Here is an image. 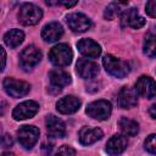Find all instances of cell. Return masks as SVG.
<instances>
[{"instance_id":"6da1fadb","label":"cell","mask_w":156,"mask_h":156,"mask_svg":"<svg viewBox=\"0 0 156 156\" xmlns=\"http://www.w3.org/2000/svg\"><path fill=\"white\" fill-rule=\"evenodd\" d=\"M49 58L51 63H54L57 67H66L71 63L73 58V52L67 44H57L55 45L50 52H49Z\"/></svg>"},{"instance_id":"7a4b0ae2","label":"cell","mask_w":156,"mask_h":156,"mask_svg":"<svg viewBox=\"0 0 156 156\" xmlns=\"http://www.w3.org/2000/svg\"><path fill=\"white\" fill-rule=\"evenodd\" d=\"M102 65L107 73L117 78H124L129 73V65L112 55H106L102 58Z\"/></svg>"},{"instance_id":"3957f363","label":"cell","mask_w":156,"mask_h":156,"mask_svg":"<svg viewBox=\"0 0 156 156\" xmlns=\"http://www.w3.org/2000/svg\"><path fill=\"white\" fill-rule=\"evenodd\" d=\"M43 17L41 9L34 4H23L18 12V21L23 26H34Z\"/></svg>"},{"instance_id":"277c9868","label":"cell","mask_w":156,"mask_h":156,"mask_svg":"<svg viewBox=\"0 0 156 156\" xmlns=\"http://www.w3.org/2000/svg\"><path fill=\"white\" fill-rule=\"evenodd\" d=\"M111 112H112V106L107 100H98V101L90 102L87 106L88 116L98 121L107 119L111 116Z\"/></svg>"},{"instance_id":"5b68a950","label":"cell","mask_w":156,"mask_h":156,"mask_svg":"<svg viewBox=\"0 0 156 156\" xmlns=\"http://www.w3.org/2000/svg\"><path fill=\"white\" fill-rule=\"evenodd\" d=\"M40 60H41V51L34 45H28L27 48L23 49V51L20 55V65L26 71L32 69L34 66L39 63Z\"/></svg>"},{"instance_id":"8992f818","label":"cell","mask_w":156,"mask_h":156,"mask_svg":"<svg viewBox=\"0 0 156 156\" xmlns=\"http://www.w3.org/2000/svg\"><path fill=\"white\" fill-rule=\"evenodd\" d=\"M2 85H4V89L5 91L12 96V98H21V96H24L29 93L30 90V85L27 83V82H23V80H18V79H15V78H5L4 82H2Z\"/></svg>"},{"instance_id":"52a82bcc","label":"cell","mask_w":156,"mask_h":156,"mask_svg":"<svg viewBox=\"0 0 156 156\" xmlns=\"http://www.w3.org/2000/svg\"><path fill=\"white\" fill-rule=\"evenodd\" d=\"M39 133V129L34 126H22L17 130L18 141L24 149H32L38 141Z\"/></svg>"},{"instance_id":"ba28073f","label":"cell","mask_w":156,"mask_h":156,"mask_svg":"<svg viewBox=\"0 0 156 156\" xmlns=\"http://www.w3.org/2000/svg\"><path fill=\"white\" fill-rule=\"evenodd\" d=\"M66 22L69 27V29L74 33H83L87 32L88 29H90L91 27V21L83 13L79 12H74V13H69L66 17Z\"/></svg>"},{"instance_id":"9c48e42d","label":"cell","mask_w":156,"mask_h":156,"mask_svg":"<svg viewBox=\"0 0 156 156\" xmlns=\"http://www.w3.org/2000/svg\"><path fill=\"white\" fill-rule=\"evenodd\" d=\"M39 110V105L33 100H27L17 105L12 111V117L16 121H22L27 118H32Z\"/></svg>"},{"instance_id":"30bf717a","label":"cell","mask_w":156,"mask_h":156,"mask_svg":"<svg viewBox=\"0 0 156 156\" xmlns=\"http://www.w3.org/2000/svg\"><path fill=\"white\" fill-rule=\"evenodd\" d=\"M135 90L140 96L151 99L156 95V82L149 76H141L135 83Z\"/></svg>"},{"instance_id":"8fae6325","label":"cell","mask_w":156,"mask_h":156,"mask_svg":"<svg viewBox=\"0 0 156 156\" xmlns=\"http://www.w3.org/2000/svg\"><path fill=\"white\" fill-rule=\"evenodd\" d=\"M77 48H78V51L85 56V57H90V58H96L98 56H100L101 54V48L100 45L91 40V39H88V38H84V39H80L78 43H77Z\"/></svg>"},{"instance_id":"7c38bea8","label":"cell","mask_w":156,"mask_h":156,"mask_svg":"<svg viewBox=\"0 0 156 156\" xmlns=\"http://www.w3.org/2000/svg\"><path fill=\"white\" fill-rule=\"evenodd\" d=\"M122 24L132 27L134 29H139L145 24V20L139 15L138 10L134 7H130L128 10H123L122 12Z\"/></svg>"},{"instance_id":"4fadbf2b","label":"cell","mask_w":156,"mask_h":156,"mask_svg":"<svg viewBox=\"0 0 156 156\" xmlns=\"http://www.w3.org/2000/svg\"><path fill=\"white\" fill-rule=\"evenodd\" d=\"M50 77V83H51V87L50 89H55V93H60L62 90L63 87L68 85L71 83V77L67 72L57 68V69H52L49 74Z\"/></svg>"},{"instance_id":"5bb4252c","label":"cell","mask_w":156,"mask_h":156,"mask_svg":"<svg viewBox=\"0 0 156 156\" xmlns=\"http://www.w3.org/2000/svg\"><path fill=\"white\" fill-rule=\"evenodd\" d=\"M76 67H77V73L84 79L94 78L99 73V66L95 62L87 58H79Z\"/></svg>"},{"instance_id":"9a60e30c","label":"cell","mask_w":156,"mask_h":156,"mask_svg":"<svg viewBox=\"0 0 156 156\" xmlns=\"http://www.w3.org/2000/svg\"><path fill=\"white\" fill-rule=\"evenodd\" d=\"M80 100L73 95H69V96H65L62 99H60L57 102H56V108L60 113H63V115H69V113H73L76 111L79 110L80 107Z\"/></svg>"},{"instance_id":"2e32d148","label":"cell","mask_w":156,"mask_h":156,"mask_svg":"<svg viewBox=\"0 0 156 156\" xmlns=\"http://www.w3.org/2000/svg\"><path fill=\"white\" fill-rule=\"evenodd\" d=\"M136 90L129 87H123L118 93V105L122 108H132L136 106Z\"/></svg>"},{"instance_id":"e0dca14e","label":"cell","mask_w":156,"mask_h":156,"mask_svg":"<svg viewBox=\"0 0 156 156\" xmlns=\"http://www.w3.org/2000/svg\"><path fill=\"white\" fill-rule=\"evenodd\" d=\"M46 132L52 138H62L66 134L65 123L58 117L50 115L46 117Z\"/></svg>"},{"instance_id":"ac0fdd59","label":"cell","mask_w":156,"mask_h":156,"mask_svg":"<svg viewBox=\"0 0 156 156\" xmlns=\"http://www.w3.org/2000/svg\"><path fill=\"white\" fill-rule=\"evenodd\" d=\"M62 34H63V28L58 22H51L46 24L41 30V38L48 43L58 40L62 37Z\"/></svg>"},{"instance_id":"d6986e66","label":"cell","mask_w":156,"mask_h":156,"mask_svg":"<svg viewBox=\"0 0 156 156\" xmlns=\"http://www.w3.org/2000/svg\"><path fill=\"white\" fill-rule=\"evenodd\" d=\"M102 138V130L100 128L83 127L79 130V141L83 145H90Z\"/></svg>"},{"instance_id":"ffe728a7","label":"cell","mask_w":156,"mask_h":156,"mask_svg":"<svg viewBox=\"0 0 156 156\" xmlns=\"http://www.w3.org/2000/svg\"><path fill=\"white\" fill-rule=\"evenodd\" d=\"M127 139L122 135H113L106 144V151L111 156H117L127 149Z\"/></svg>"},{"instance_id":"44dd1931","label":"cell","mask_w":156,"mask_h":156,"mask_svg":"<svg viewBox=\"0 0 156 156\" xmlns=\"http://www.w3.org/2000/svg\"><path fill=\"white\" fill-rule=\"evenodd\" d=\"M144 54L149 57H156V26L151 27L145 35Z\"/></svg>"},{"instance_id":"7402d4cb","label":"cell","mask_w":156,"mask_h":156,"mask_svg":"<svg viewBox=\"0 0 156 156\" xmlns=\"http://www.w3.org/2000/svg\"><path fill=\"white\" fill-rule=\"evenodd\" d=\"M118 126H119L121 132L127 136H134L139 132V124L135 121L127 118V117H122L118 121Z\"/></svg>"},{"instance_id":"603a6c76","label":"cell","mask_w":156,"mask_h":156,"mask_svg":"<svg viewBox=\"0 0 156 156\" xmlns=\"http://www.w3.org/2000/svg\"><path fill=\"white\" fill-rule=\"evenodd\" d=\"M24 39V33L20 29H10L4 35V41L9 48H17Z\"/></svg>"},{"instance_id":"cb8c5ba5","label":"cell","mask_w":156,"mask_h":156,"mask_svg":"<svg viewBox=\"0 0 156 156\" xmlns=\"http://www.w3.org/2000/svg\"><path fill=\"white\" fill-rule=\"evenodd\" d=\"M123 5H127V2H117V1L111 2V4L106 7V10H105V12H104V17H105L106 20H113L116 16H118L119 13L123 12V11H122V6H123Z\"/></svg>"},{"instance_id":"d4e9b609","label":"cell","mask_w":156,"mask_h":156,"mask_svg":"<svg viewBox=\"0 0 156 156\" xmlns=\"http://www.w3.org/2000/svg\"><path fill=\"white\" fill-rule=\"evenodd\" d=\"M144 145H145V149H146L149 152L156 154V134L149 135V136L146 138Z\"/></svg>"},{"instance_id":"484cf974","label":"cell","mask_w":156,"mask_h":156,"mask_svg":"<svg viewBox=\"0 0 156 156\" xmlns=\"http://www.w3.org/2000/svg\"><path fill=\"white\" fill-rule=\"evenodd\" d=\"M56 156H76V151L68 145H62L56 152Z\"/></svg>"},{"instance_id":"4316f807","label":"cell","mask_w":156,"mask_h":156,"mask_svg":"<svg viewBox=\"0 0 156 156\" xmlns=\"http://www.w3.org/2000/svg\"><path fill=\"white\" fill-rule=\"evenodd\" d=\"M145 11L149 16L151 17H155L156 18V0H150L146 2V6H145Z\"/></svg>"},{"instance_id":"83f0119b","label":"cell","mask_w":156,"mask_h":156,"mask_svg":"<svg viewBox=\"0 0 156 156\" xmlns=\"http://www.w3.org/2000/svg\"><path fill=\"white\" fill-rule=\"evenodd\" d=\"M12 144H13V140H12L11 135L10 134H4L2 138H1V145H2V147H5V149L6 147H11Z\"/></svg>"},{"instance_id":"f1b7e54d","label":"cell","mask_w":156,"mask_h":156,"mask_svg":"<svg viewBox=\"0 0 156 156\" xmlns=\"http://www.w3.org/2000/svg\"><path fill=\"white\" fill-rule=\"evenodd\" d=\"M41 150H43V152H44L45 156H49V155L51 154V151H52V144H46V143H44L43 146H41Z\"/></svg>"},{"instance_id":"f546056e","label":"cell","mask_w":156,"mask_h":156,"mask_svg":"<svg viewBox=\"0 0 156 156\" xmlns=\"http://www.w3.org/2000/svg\"><path fill=\"white\" fill-rule=\"evenodd\" d=\"M57 4L58 5H63L66 7H72V6H74L77 4V1H57Z\"/></svg>"},{"instance_id":"4dcf8cb0","label":"cell","mask_w":156,"mask_h":156,"mask_svg":"<svg viewBox=\"0 0 156 156\" xmlns=\"http://www.w3.org/2000/svg\"><path fill=\"white\" fill-rule=\"evenodd\" d=\"M149 115L152 117V118H156V104L151 105L150 108H149Z\"/></svg>"},{"instance_id":"1f68e13d","label":"cell","mask_w":156,"mask_h":156,"mask_svg":"<svg viewBox=\"0 0 156 156\" xmlns=\"http://www.w3.org/2000/svg\"><path fill=\"white\" fill-rule=\"evenodd\" d=\"M1 54H2V69L5 67V63H6V54H5V50L1 48Z\"/></svg>"},{"instance_id":"d6a6232c","label":"cell","mask_w":156,"mask_h":156,"mask_svg":"<svg viewBox=\"0 0 156 156\" xmlns=\"http://www.w3.org/2000/svg\"><path fill=\"white\" fill-rule=\"evenodd\" d=\"M1 156H15V155H13L12 152H4Z\"/></svg>"}]
</instances>
